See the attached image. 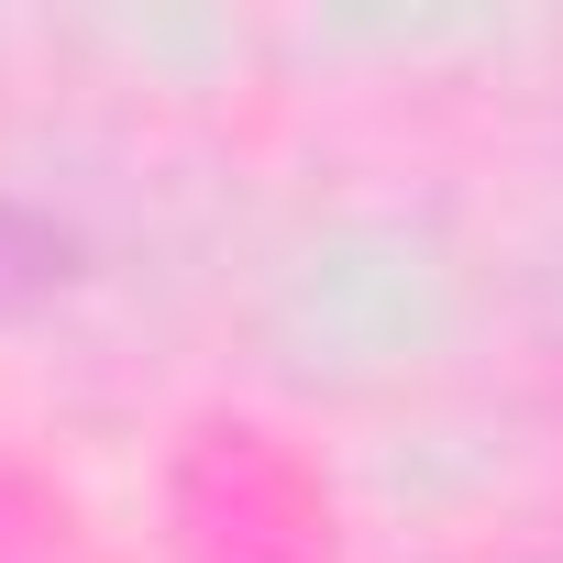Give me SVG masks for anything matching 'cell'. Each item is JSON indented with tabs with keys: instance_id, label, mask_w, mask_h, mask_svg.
Segmentation results:
<instances>
[{
	"instance_id": "6da1fadb",
	"label": "cell",
	"mask_w": 563,
	"mask_h": 563,
	"mask_svg": "<svg viewBox=\"0 0 563 563\" xmlns=\"http://www.w3.org/2000/svg\"><path fill=\"white\" fill-rule=\"evenodd\" d=\"M78 232L45 210V199H12L0 188V332H23L34 310H56L67 288H78Z\"/></svg>"
},
{
	"instance_id": "7a4b0ae2",
	"label": "cell",
	"mask_w": 563,
	"mask_h": 563,
	"mask_svg": "<svg viewBox=\"0 0 563 563\" xmlns=\"http://www.w3.org/2000/svg\"><path fill=\"white\" fill-rule=\"evenodd\" d=\"M530 563H563V541H552V552H530Z\"/></svg>"
}]
</instances>
